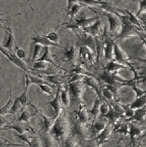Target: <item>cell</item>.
<instances>
[{"instance_id": "6da1fadb", "label": "cell", "mask_w": 146, "mask_h": 147, "mask_svg": "<svg viewBox=\"0 0 146 147\" xmlns=\"http://www.w3.org/2000/svg\"><path fill=\"white\" fill-rule=\"evenodd\" d=\"M69 129L70 125L67 114L62 109L60 114L56 119L54 125L50 131V133L54 137L56 142L64 143L65 139L68 137Z\"/></svg>"}, {"instance_id": "7a4b0ae2", "label": "cell", "mask_w": 146, "mask_h": 147, "mask_svg": "<svg viewBox=\"0 0 146 147\" xmlns=\"http://www.w3.org/2000/svg\"><path fill=\"white\" fill-rule=\"evenodd\" d=\"M119 17L121 20V28L120 32L115 35V39H127L138 36L141 29L132 24L126 14H120Z\"/></svg>"}, {"instance_id": "3957f363", "label": "cell", "mask_w": 146, "mask_h": 147, "mask_svg": "<svg viewBox=\"0 0 146 147\" xmlns=\"http://www.w3.org/2000/svg\"><path fill=\"white\" fill-rule=\"evenodd\" d=\"M84 86V85L83 83L82 80L69 82L68 87L70 93V98H71V102L72 101L79 105L82 103L81 98L82 96V90Z\"/></svg>"}, {"instance_id": "277c9868", "label": "cell", "mask_w": 146, "mask_h": 147, "mask_svg": "<svg viewBox=\"0 0 146 147\" xmlns=\"http://www.w3.org/2000/svg\"><path fill=\"white\" fill-rule=\"evenodd\" d=\"M0 50H1V54L4 55L9 60L11 63H12L14 65L17 66V67H19V69H21L22 71H24V73H29V69L27 67V65L25 64L23 60L19 58L16 54L12 52L8 51V50H5V49L3 48L2 47H0Z\"/></svg>"}, {"instance_id": "5b68a950", "label": "cell", "mask_w": 146, "mask_h": 147, "mask_svg": "<svg viewBox=\"0 0 146 147\" xmlns=\"http://www.w3.org/2000/svg\"><path fill=\"white\" fill-rule=\"evenodd\" d=\"M113 57H114L115 61L130 67L132 71H133L134 72V73H135L133 66H132L131 63H129V60H130V58L127 57V54H126L125 52L123 51V50L120 48V46L118 45V44L116 43L115 42L114 50H113Z\"/></svg>"}, {"instance_id": "8992f818", "label": "cell", "mask_w": 146, "mask_h": 147, "mask_svg": "<svg viewBox=\"0 0 146 147\" xmlns=\"http://www.w3.org/2000/svg\"><path fill=\"white\" fill-rule=\"evenodd\" d=\"M115 40L110 36L105 34L104 36V42H103V52H104V58L107 62L110 61L113 58V50H114Z\"/></svg>"}, {"instance_id": "52a82bcc", "label": "cell", "mask_w": 146, "mask_h": 147, "mask_svg": "<svg viewBox=\"0 0 146 147\" xmlns=\"http://www.w3.org/2000/svg\"><path fill=\"white\" fill-rule=\"evenodd\" d=\"M36 33V32H35ZM31 45H35V44H39L42 45L43 47H57V48L60 49H63V50H65L66 49L64 48L63 46L60 45L59 43H55L52 42L51 40H49L48 38L45 37L43 34H40L36 33V35L34 37L31 39Z\"/></svg>"}, {"instance_id": "ba28073f", "label": "cell", "mask_w": 146, "mask_h": 147, "mask_svg": "<svg viewBox=\"0 0 146 147\" xmlns=\"http://www.w3.org/2000/svg\"><path fill=\"white\" fill-rule=\"evenodd\" d=\"M78 35H80L79 38H80V42H81L82 45L88 48V50H90L92 53L96 54V42L94 37L84 32L82 34L80 33Z\"/></svg>"}, {"instance_id": "9c48e42d", "label": "cell", "mask_w": 146, "mask_h": 147, "mask_svg": "<svg viewBox=\"0 0 146 147\" xmlns=\"http://www.w3.org/2000/svg\"><path fill=\"white\" fill-rule=\"evenodd\" d=\"M60 86H57V91H56L55 96H54L51 101L47 103V105H50L53 109V115L57 116L60 114L62 111V103L61 98H60Z\"/></svg>"}, {"instance_id": "30bf717a", "label": "cell", "mask_w": 146, "mask_h": 147, "mask_svg": "<svg viewBox=\"0 0 146 147\" xmlns=\"http://www.w3.org/2000/svg\"><path fill=\"white\" fill-rule=\"evenodd\" d=\"M113 131H114V124L108 122L105 129L102 131L100 132L96 137H94L96 144H98V146H100L102 144L105 143L110 138L112 134L113 133Z\"/></svg>"}, {"instance_id": "8fae6325", "label": "cell", "mask_w": 146, "mask_h": 147, "mask_svg": "<svg viewBox=\"0 0 146 147\" xmlns=\"http://www.w3.org/2000/svg\"><path fill=\"white\" fill-rule=\"evenodd\" d=\"M82 82L84 83V86H87V87L92 89L95 92L96 94H97V96L98 97L102 98V87H100L98 82L94 78L90 76H90H84L82 78Z\"/></svg>"}, {"instance_id": "7c38bea8", "label": "cell", "mask_w": 146, "mask_h": 147, "mask_svg": "<svg viewBox=\"0 0 146 147\" xmlns=\"http://www.w3.org/2000/svg\"><path fill=\"white\" fill-rule=\"evenodd\" d=\"M106 16L107 17L109 23V32L113 34L116 33L119 27H121V20L117 15L111 13H107Z\"/></svg>"}, {"instance_id": "4fadbf2b", "label": "cell", "mask_w": 146, "mask_h": 147, "mask_svg": "<svg viewBox=\"0 0 146 147\" xmlns=\"http://www.w3.org/2000/svg\"><path fill=\"white\" fill-rule=\"evenodd\" d=\"M4 29L6 30V32H7V40H6L5 44H4L3 45H1V47H2L5 50H8V51L14 53V49L15 48L16 41L15 39H14L13 30H11V28L10 27H4Z\"/></svg>"}, {"instance_id": "5bb4252c", "label": "cell", "mask_w": 146, "mask_h": 147, "mask_svg": "<svg viewBox=\"0 0 146 147\" xmlns=\"http://www.w3.org/2000/svg\"><path fill=\"white\" fill-rule=\"evenodd\" d=\"M76 119L84 124H87L90 121V113L83 103L79 105V108L76 112Z\"/></svg>"}, {"instance_id": "9a60e30c", "label": "cell", "mask_w": 146, "mask_h": 147, "mask_svg": "<svg viewBox=\"0 0 146 147\" xmlns=\"http://www.w3.org/2000/svg\"><path fill=\"white\" fill-rule=\"evenodd\" d=\"M37 113H38V111H37V108H36L35 110L32 112V111H30L29 110L28 108L27 107V106H24V108H23L22 110H21V113H20V115L19 116L18 119H17V121L25 122V123H27V126L31 129V127L30 126V124H29V119H31V117H33V116L37 115ZM31 129L33 130V129Z\"/></svg>"}, {"instance_id": "2e32d148", "label": "cell", "mask_w": 146, "mask_h": 147, "mask_svg": "<svg viewBox=\"0 0 146 147\" xmlns=\"http://www.w3.org/2000/svg\"><path fill=\"white\" fill-rule=\"evenodd\" d=\"M76 56H77V49L74 45H72L68 50L67 49L65 50L62 60L67 64H72L75 61Z\"/></svg>"}, {"instance_id": "e0dca14e", "label": "cell", "mask_w": 146, "mask_h": 147, "mask_svg": "<svg viewBox=\"0 0 146 147\" xmlns=\"http://www.w3.org/2000/svg\"><path fill=\"white\" fill-rule=\"evenodd\" d=\"M60 98H61L62 106L64 107L68 108L71 103V98H70V90H69L68 83L67 84H63L60 86Z\"/></svg>"}, {"instance_id": "ac0fdd59", "label": "cell", "mask_w": 146, "mask_h": 147, "mask_svg": "<svg viewBox=\"0 0 146 147\" xmlns=\"http://www.w3.org/2000/svg\"><path fill=\"white\" fill-rule=\"evenodd\" d=\"M104 69L110 73H116L117 71L120 70H131L130 67L124 65L123 64H120V63H117L113 60L107 62L106 65L104 66Z\"/></svg>"}, {"instance_id": "d6986e66", "label": "cell", "mask_w": 146, "mask_h": 147, "mask_svg": "<svg viewBox=\"0 0 146 147\" xmlns=\"http://www.w3.org/2000/svg\"><path fill=\"white\" fill-rule=\"evenodd\" d=\"M106 121H107L106 118L105 120H100V119H97L91 123V132L94 137H96L100 132L102 131L105 129L107 125Z\"/></svg>"}, {"instance_id": "ffe728a7", "label": "cell", "mask_w": 146, "mask_h": 147, "mask_svg": "<svg viewBox=\"0 0 146 147\" xmlns=\"http://www.w3.org/2000/svg\"><path fill=\"white\" fill-rule=\"evenodd\" d=\"M37 115L40 116V117L42 119L43 121V125H42V131H46L49 132L51 130L52 127L54 125V122H55L56 119H57V116L53 115L51 117H47V116H44L42 113H37Z\"/></svg>"}, {"instance_id": "44dd1931", "label": "cell", "mask_w": 146, "mask_h": 147, "mask_svg": "<svg viewBox=\"0 0 146 147\" xmlns=\"http://www.w3.org/2000/svg\"><path fill=\"white\" fill-rule=\"evenodd\" d=\"M143 130L139 126H135L134 123H131L129 124L128 134L130 136V141L132 142H135L137 139L140 137Z\"/></svg>"}, {"instance_id": "7402d4cb", "label": "cell", "mask_w": 146, "mask_h": 147, "mask_svg": "<svg viewBox=\"0 0 146 147\" xmlns=\"http://www.w3.org/2000/svg\"><path fill=\"white\" fill-rule=\"evenodd\" d=\"M36 61H44L47 62V63H50V64L52 65L54 67H55L56 68L60 69V70H62V68L60 67H59L55 63H54V60H53L52 55H51L50 51V49H49V47H44V53L42 54V55L40 57L37 59ZM35 62V61H34Z\"/></svg>"}, {"instance_id": "603a6c76", "label": "cell", "mask_w": 146, "mask_h": 147, "mask_svg": "<svg viewBox=\"0 0 146 147\" xmlns=\"http://www.w3.org/2000/svg\"><path fill=\"white\" fill-rule=\"evenodd\" d=\"M100 28H101V22H100V19H99L97 21L94 22L93 24H92L91 25L84 28L83 30V32L95 37L98 36L99 34H100Z\"/></svg>"}, {"instance_id": "cb8c5ba5", "label": "cell", "mask_w": 146, "mask_h": 147, "mask_svg": "<svg viewBox=\"0 0 146 147\" xmlns=\"http://www.w3.org/2000/svg\"><path fill=\"white\" fill-rule=\"evenodd\" d=\"M100 19V16H95L92 17H81L80 19H76L75 23L78 26H80L82 30H84L86 27H89L92 24L97 21V20Z\"/></svg>"}, {"instance_id": "d4e9b609", "label": "cell", "mask_w": 146, "mask_h": 147, "mask_svg": "<svg viewBox=\"0 0 146 147\" xmlns=\"http://www.w3.org/2000/svg\"><path fill=\"white\" fill-rule=\"evenodd\" d=\"M146 116V106L140 109L135 110L134 114L132 117L128 119L127 121H137L142 122L144 121L145 118Z\"/></svg>"}, {"instance_id": "484cf974", "label": "cell", "mask_w": 146, "mask_h": 147, "mask_svg": "<svg viewBox=\"0 0 146 147\" xmlns=\"http://www.w3.org/2000/svg\"><path fill=\"white\" fill-rule=\"evenodd\" d=\"M102 100V98H101L97 96V97L95 98V100H94V104H93L92 109L88 111L89 113H90V114L92 116V123L94 122V121L97 119L99 115H100V104H101Z\"/></svg>"}, {"instance_id": "4316f807", "label": "cell", "mask_w": 146, "mask_h": 147, "mask_svg": "<svg viewBox=\"0 0 146 147\" xmlns=\"http://www.w3.org/2000/svg\"><path fill=\"white\" fill-rule=\"evenodd\" d=\"M24 79H25V86H24V88L21 94L19 96V98L20 102L23 105V106H25L27 105V93H28L29 86L31 84V83H30L28 76H27V73H24Z\"/></svg>"}, {"instance_id": "83f0119b", "label": "cell", "mask_w": 146, "mask_h": 147, "mask_svg": "<svg viewBox=\"0 0 146 147\" xmlns=\"http://www.w3.org/2000/svg\"><path fill=\"white\" fill-rule=\"evenodd\" d=\"M48 83L53 86H61L64 84V78L63 76L61 75H51V76H47L44 78Z\"/></svg>"}, {"instance_id": "f1b7e54d", "label": "cell", "mask_w": 146, "mask_h": 147, "mask_svg": "<svg viewBox=\"0 0 146 147\" xmlns=\"http://www.w3.org/2000/svg\"><path fill=\"white\" fill-rule=\"evenodd\" d=\"M146 106V93L140 96H137L135 100L130 105V108L133 110L140 109Z\"/></svg>"}, {"instance_id": "f546056e", "label": "cell", "mask_w": 146, "mask_h": 147, "mask_svg": "<svg viewBox=\"0 0 146 147\" xmlns=\"http://www.w3.org/2000/svg\"><path fill=\"white\" fill-rule=\"evenodd\" d=\"M19 123L20 122H18L17 123H14V124L12 125H9V126H4V128H1V130H9V129H11V130H14L18 134H24V133H27V132L29 131V129H30V128L24 127L23 125H21Z\"/></svg>"}, {"instance_id": "4dcf8cb0", "label": "cell", "mask_w": 146, "mask_h": 147, "mask_svg": "<svg viewBox=\"0 0 146 147\" xmlns=\"http://www.w3.org/2000/svg\"><path fill=\"white\" fill-rule=\"evenodd\" d=\"M129 124L125 123H114V133H119L123 135L128 134Z\"/></svg>"}, {"instance_id": "1f68e13d", "label": "cell", "mask_w": 146, "mask_h": 147, "mask_svg": "<svg viewBox=\"0 0 146 147\" xmlns=\"http://www.w3.org/2000/svg\"><path fill=\"white\" fill-rule=\"evenodd\" d=\"M13 97H12V93H11V90H9V98L6 104L4 105L3 107L0 109V115L2 116H4L5 115L10 113V109H11V106H12L13 103Z\"/></svg>"}, {"instance_id": "d6a6232c", "label": "cell", "mask_w": 146, "mask_h": 147, "mask_svg": "<svg viewBox=\"0 0 146 147\" xmlns=\"http://www.w3.org/2000/svg\"><path fill=\"white\" fill-rule=\"evenodd\" d=\"M123 12H124L125 14L127 15V18H128V20H130V22L132 24L137 26V27H139L140 29L142 28V23L140 22V20H139L138 19L139 17H137V16H136V14L135 15L133 12L130 11L129 10H123Z\"/></svg>"}, {"instance_id": "836d02e7", "label": "cell", "mask_w": 146, "mask_h": 147, "mask_svg": "<svg viewBox=\"0 0 146 147\" xmlns=\"http://www.w3.org/2000/svg\"><path fill=\"white\" fill-rule=\"evenodd\" d=\"M82 8V5L79 2L76 3L67 11V15L69 16L70 18H74L79 14Z\"/></svg>"}, {"instance_id": "e575fe53", "label": "cell", "mask_w": 146, "mask_h": 147, "mask_svg": "<svg viewBox=\"0 0 146 147\" xmlns=\"http://www.w3.org/2000/svg\"><path fill=\"white\" fill-rule=\"evenodd\" d=\"M23 108H24V106H23V105L20 102L19 98V97H17L15 100H14V101L13 102V104L11 106V109H10V113L16 115L19 112L21 111V110H22Z\"/></svg>"}, {"instance_id": "d590c367", "label": "cell", "mask_w": 146, "mask_h": 147, "mask_svg": "<svg viewBox=\"0 0 146 147\" xmlns=\"http://www.w3.org/2000/svg\"><path fill=\"white\" fill-rule=\"evenodd\" d=\"M110 104L109 103V102L107 100H106L105 99L102 98L101 102V104H100V115L102 117H104L108 113L109 111H110Z\"/></svg>"}, {"instance_id": "8d00e7d4", "label": "cell", "mask_w": 146, "mask_h": 147, "mask_svg": "<svg viewBox=\"0 0 146 147\" xmlns=\"http://www.w3.org/2000/svg\"><path fill=\"white\" fill-rule=\"evenodd\" d=\"M102 98L105 99L108 102L113 101L114 98L115 97L114 94L105 86L104 87H102Z\"/></svg>"}, {"instance_id": "74e56055", "label": "cell", "mask_w": 146, "mask_h": 147, "mask_svg": "<svg viewBox=\"0 0 146 147\" xmlns=\"http://www.w3.org/2000/svg\"><path fill=\"white\" fill-rule=\"evenodd\" d=\"M27 76H28L29 78L31 84H35L38 86V85L42 84V83H50L46 82L47 80L44 78H43L40 77V76H31V75H29V73H27Z\"/></svg>"}, {"instance_id": "f35d334b", "label": "cell", "mask_w": 146, "mask_h": 147, "mask_svg": "<svg viewBox=\"0 0 146 147\" xmlns=\"http://www.w3.org/2000/svg\"><path fill=\"white\" fill-rule=\"evenodd\" d=\"M38 86L43 93H45L48 96H52V85L50 83H42L38 85Z\"/></svg>"}, {"instance_id": "ab89813d", "label": "cell", "mask_w": 146, "mask_h": 147, "mask_svg": "<svg viewBox=\"0 0 146 147\" xmlns=\"http://www.w3.org/2000/svg\"><path fill=\"white\" fill-rule=\"evenodd\" d=\"M14 136H17L19 139H21L23 142L28 144L29 146L31 147V136H29L27 133L24 134H14Z\"/></svg>"}, {"instance_id": "60d3db41", "label": "cell", "mask_w": 146, "mask_h": 147, "mask_svg": "<svg viewBox=\"0 0 146 147\" xmlns=\"http://www.w3.org/2000/svg\"><path fill=\"white\" fill-rule=\"evenodd\" d=\"M33 68L38 70H46L48 68V63L44 61H35L33 63Z\"/></svg>"}, {"instance_id": "b9f144b4", "label": "cell", "mask_w": 146, "mask_h": 147, "mask_svg": "<svg viewBox=\"0 0 146 147\" xmlns=\"http://www.w3.org/2000/svg\"><path fill=\"white\" fill-rule=\"evenodd\" d=\"M44 36L50 40H51L52 42H53L58 43L59 40H60V36H59V34L57 33V30L50 32L47 33V34H44Z\"/></svg>"}, {"instance_id": "7bdbcfd3", "label": "cell", "mask_w": 146, "mask_h": 147, "mask_svg": "<svg viewBox=\"0 0 146 147\" xmlns=\"http://www.w3.org/2000/svg\"><path fill=\"white\" fill-rule=\"evenodd\" d=\"M33 46H34V47H34V50H33V55L32 57H31V61L32 62V63H34V62L36 61L37 59L38 58V55H40V53L41 52L43 46L39 44L33 45Z\"/></svg>"}, {"instance_id": "ee69618b", "label": "cell", "mask_w": 146, "mask_h": 147, "mask_svg": "<svg viewBox=\"0 0 146 147\" xmlns=\"http://www.w3.org/2000/svg\"><path fill=\"white\" fill-rule=\"evenodd\" d=\"M79 1L84 3L87 5L97 6V7H100L105 2V1H102V0H79Z\"/></svg>"}, {"instance_id": "f6af8a7d", "label": "cell", "mask_w": 146, "mask_h": 147, "mask_svg": "<svg viewBox=\"0 0 146 147\" xmlns=\"http://www.w3.org/2000/svg\"><path fill=\"white\" fill-rule=\"evenodd\" d=\"M144 13L146 14V0H140L139 2L138 10H137V12L136 13V16L137 17H140V16Z\"/></svg>"}, {"instance_id": "bcb514c9", "label": "cell", "mask_w": 146, "mask_h": 147, "mask_svg": "<svg viewBox=\"0 0 146 147\" xmlns=\"http://www.w3.org/2000/svg\"><path fill=\"white\" fill-rule=\"evenodd\" d=\"M15 54L17 57H19L21 60H24V59L26 58V56H27V54H26V52L23 50L22 48L19 47V46H17V43L15 45Z\"/></svg>"}, {"instance_id": "7dc6e473", "label": "cell", "mask_w": 146, "mask_h": 147, "mask_svg": "<svg viewBox=\"0 0 146 147\" xmlns=\"http://www.w3.org/2000/svg\"><path fill=\"white\" fill-rule=\"evenodd\" d=\"M67 8H66V11H68L74 4L79 2V0H67Z\"/></svg>"}, {"instance_id": "c3c4849f", "label": "cell", "mask_w": 146, "mask_h": 147, "mask_svg": "<svg viewBox=\"0 0 146 147\" xmlns=\"http://www.w3.org/2000/svg\"><path fill=\"white\" fill-rule=\"evenodd\" d=\"M132 59H134V60H137V61H140L141 63H143L144 64L146 65V58H140V57H132Z\"/></svg>"}, {"instance_id": "681fc988", "label": "cell", "mask_w": 146, "mask_h": 147, "mask_svg": "<svg viewBox=\"0 0 146 147\" xmlns=\"http://www.w3.org/2000/svg\"><path fill=\"white\" fill-rule=\"evenodd\" d=\"M26 1H27V4H28L29 7V9H31V11H32V12H34V7H33V6H32V4H31L30 0H26Z\"/></svg>"}, {"instance_id": "f907efd6", "label": "cell", "mask_w": 146, "mask_h": 147, "mask_svg": "<svg viewBox=\"0 0 146 147\" xmlns=\"http://www.w3.org/2000/svg\"><path fill=\"white\" fill-rule=\"evenodd\" d=\"M145 138H146V129L145 131H143L141 136H140V137L139 138V139H145Z\"/></svg>"}, {"instance_id": "816d5d0a", "label": "cell", "mask_w": 146, "mask_h": 147, "mask_svg": "<svg viewBox=\"0 0 146 147\" xmlns=\"http://www.w3.org/2000/svg\"><path fill=\"white\" fill-rule=\"evenodd\" d=\"M138 35H140L141 37H143V38H145L146 40V34H145V33H142V32H139Z\"/></svg>"}]
</instances>
